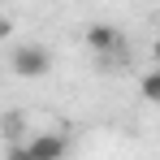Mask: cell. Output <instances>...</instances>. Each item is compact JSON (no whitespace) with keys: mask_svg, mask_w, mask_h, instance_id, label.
Segmentation results:
<instances>
[{"mask_svg":"<svg viewBox=\"0 0 160 160\" xmlns=\"http://www.w3.org/2000/svg\"><path fill=\"white\" fill-rule=\"evenodd\" d=\"M65 152H69V138H61V134H35L22 147H9L13 160H48V156H65Z\"/></svg>","mask_w":160,"mask_h":160,"instance_id":"7a4b0ae2","label":"cell"},{"mask_svg":"<svg viewBox=\"0 0 160 160\" xmlns=\"http://www.w3.org/2000/svg\"><path fill=\"white\" fill-rule=\"evenodd\" d=\"M152 61H156V65H160V39H156V43H152Z\"/></svg>","mask_w":160,"mask_h":160,"instance_id":"8992f818","label":"cell"},{"mask_svg":"<svg viewBox=\"0 0 160 160\" xmlns=\"http://www.w3.org/2000/svg\"><path fill=\"white\" fill-rule=\"evenodd\" d=\"M138 91H143V100H147V104H160V69H152V74H143V82H138Z\"/></svg>","mask_w":160,"mask_h":160,"instance_id":"277c9868","label":"cell"},{"mask_svg":"<svg viewBox=\"0 0 160 160\" xmlns=\"http://www.w3.org/2000/svg\"><path fill=\"white\" fill-rule=\"evenodd\" d=\"M9 35H13V22H9V18L0 13V39H9Z\"/></svg>","mask_w":160,"mask_h":160,"instance_id":"5b68a950","label":"cell"},{"mask_svg":"<svg viewBox=\"0 0 160 160\" xmlns=\"http://www.w3.org/2000/svg\"><path fill=\"white\" fill-rule=\"evenodd\" d=\"M117 43H121V35H117V26H108V22H95V26L87 30V48H91L95 56L117 52Z\"/></svg>","mask_w":160,"mask_h":160,"instance_id":"3957f363","label":"cell"},{"mask_svg":"<svg viewBox=\"0 0 160 160\" xmlns=\"http://www.w3.org/2000/svg\"><path fill=\"white\" fill-rule=\"evenodd\" d=\"M13 74L18 78H43L48 69H52V52L43 48V43H26V48H18L13 52Z\"/></svg>","mask_w":160,"mask_h":160,"instance_id":"6da1fadb","label":"cell"}]
</instances>
